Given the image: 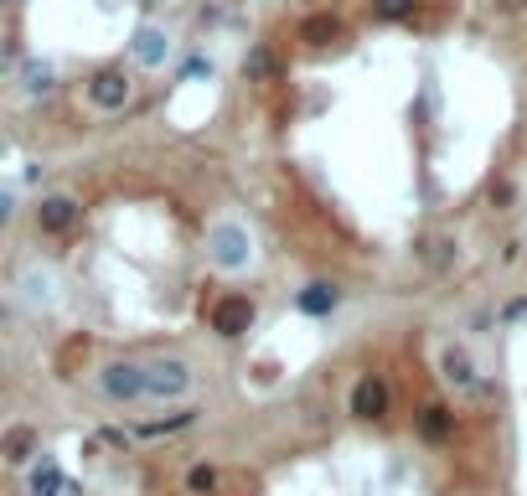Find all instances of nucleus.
<instances>
[{"label":"nucleus","instance_id":"5","mask_svg":"<svg viewBox=\"0 0 527 496\" xmlns=\"http://www.w3.org/2000/svg\"><path fill=\"white\" fill-rule=\"evenodd\" d=\"M99 393L119 409H130V403H145V362L135 357H114L99 367Z\"/></svg>","mask_w":527,"mask_h":496},{"label":"nucleus","instance_id":"14","mask_svg":"<svg viewBox=\"0 0 527 496\" xmlns=\"http://www.w3.org/2000/svg\"><path fill=\"white\" fill-rule=\"evenodd\" d=\"M31 496H83V486L73 476H62L57 460H42L37 471H31Z\"/></svg>","mask_w":527,"mask_h":496},{"label":"nucleus","instance_id":"2","mask_svg":"<svg viewBox=\"0 0 527 496\" xmlns=\"http://www.w3.org/2000/svg\"><path fill=\"white\" fill-rule=\"evenodd\" d=\"M197 383V372L186 357H150L145 362V403H176Z\"/></svg>","mask_w":527,"mask_h":496},{"label":"nucleus","instance_id":"9","mask_svg":"<svg viewBox=\"0 0 527 496\" xmlns=\"http://www.w3.org/2000/svg\"><path fill=\"white\" fill-rule=\"evenodd\" d=\"M440 378H445L455 393H476V388H481V372H476L471 347H460V341H445V347H440Z\"/></svg>","mask_w":527,"mask_h":496},{"label":"nucleus","instance_id":"25","mask_svg":"<svg viewBox=\"0 0 527 496\" xmlns=\"http://www.w3.org/2000/svg\"><path fill=\"white\" fill-rule=\"evenodd\" d=\"M145 6H161V0H145Z\"/></svg>","mask_w":527,"mask_h":496},{"label":"nucleus","instance_id":"13","mask_svg":"<svg viewBox=\"0 0 527 496\" xmlns=\"http://www.w3.org/2000/svg\"><path fill=\"white\" fill-rule=\"evenodd\" d=\"M341 31H347V21H341L336 11H316V16H305V21L295 26V37H300L305 47H331Z\"/></svg>","mask_w":527,"mask_h":496},{"label":"nucleus","instance_id":"22","mask_svg":"<svg viewBox=\"0 0 527 496\" xmlns=\"http://www.w3.org/2000/svg\"><path fill=\"white\" fill-rule=\"evenodd\" d=\"M496 16H527V0H491Z\"/></svg>","mask_w":527,"mask_h":496},{"label":"nucleus","instance_id":"12","mask_svg":"<svg viewBox=\"0 0 527 496\" xmlns=\"http://www.w3.org/2000/svg\"><path fill=\"white\" fill-rule=\"evenodd\" d=\"M336 305H341V290L331 285V279H310V285L295 295V310H300V316H310V321H326Z\"/></svg>","mask_w":527,"mask_h":496},{"label":"nucleus","instance_id":"10","mask_svg":"<svg viewBox=\"0 0 527 496\" xmlns=\"http://www.w3.org/2000/svg\"><path fill=\"white\" fill-rule=\"evenodd\" d=\"M414 429H419L424 445H450L455 440V409L450 403H424L414 414Z\"/></svg>","mask_w":527,"mask_h":496},{"label":"nucleus","instance_id":"4","mask_svg":"<svg viewBox=\"0 0 527 496\" xmlns=\"http://www.w3.org/2000/svg\"><path fill=\"white\" fill-rule=\"evenodd\" d=\"M254 321H259V305H254V295H243V290H228V295H217L207 305V326L223 336V341L248 336V331H254Z\"/></svg>","mask_w":527,"mask_h":496},{"label":"nucleus","instance_id":"24","mask_svg":"<svg viewBox=\"0 0 527 496\" xmlns=\"http://www.w3.org/2000/svg\"><path fill=\"white\" fill-rule=\"evenodd\" d=\"M507 321H517V316H527V300H507V310H502Z\"/></svg>","mask_w":527,"mask_h":496},{"label":"nucleus","instance_id":"6","mask_svg":"<svg viewBox=\"0 0 527 496\" xmlns=\"http://www.w3.org/2000/svg\"><path fill=\"white\" fill-rule=\"evenodd\" d=\"M31 217H37V233L42 238H68L83 223V202L73 192H42L37 207H31Z\"/></svg>","mask_w":527,"mask_h":496},{"label":"nucleus","instance_id":"21","mask_svg":"<svg viewBox=\"0 0 527 496\" xmlns=\"http://www.w3.org/2000/svg\"><path fill=\"white\" fill-rule=\"evenodd\" d=\"M21 68V42L16 37H0V78Z\"/></svg>","mask_w":527,"mask_h":496},{"label":"nucleus","instance_id":"16","mask_svg":"<svg viewBox=\"0 0 527 496\" xmlns=\"http://www.w3.org/2000/svg\"><path fill=\"white\" fill-rule=\"evenodd\" d=\"M186 496H217L223 491V471H217V465H207V460H197L192 471H186Z\"/></svg>","mask_w":527,"mask_h":496},{"label":"nucleus","instance_id":"1","mask_svg":"<svg viewBox=\"0 0 527 496\" xmlns=\"http://www.w3.org/2000/svg\"><path fill=\"white\" fill-rule=\"evenodd\" d=\"M207 259L228 274L248 269L254 264V233H248L238 217H217V223H207Z\"/></svg>","mask_w":527,"mask_h":496},{"label":"nucleus","instance_id":"7","mask_svg":"<svg viewBox=\"0 0 527 496\" xmlns=\"http://www.w3.org/2000/svg\"><path fill=\"white\" fill-rule=\"evenodd\" d=\"M347 414L362 419V424H383L393 414V388L383 372H362V378L352 383V398H347Z\"/></svg>","mask_w":527,"mask_h":496},{"label":"nucleus","instance_id":"19","mask_svg":"<svg viewBox=\"0 0 527 496\" xmlns=\"http://www.w3.org/2000/svg\"><path fill=\"white\" fill-rule=\"evenodd\" d=\"M372 21H409L419 11V0H367Z\"/></svg>","mask_w":527,"mask_h":496},{"label":"nucleus","instance_id":"3","mask_svg":"<svg viewBox=\"0 0 527 496\" xmlns=\"http://www.w3.org/2000/svg\"><path fill=\"white\" fill-rule=\"evenodd\" d=\"M83 93H88V104L99 109V114H124V109L135 104V73L124 68V62H114V68L93 73Z\"/></svg>","mask_w":527,"mask_h":496},{"label":"nucleus","instance_id":"17","mask_svg":"<svg viewBox=\"0 0 527 496\" xmlns=\"http://www.w3.org/2000/svg\"><path fill=\"white\" fill-rule=\"evenodd\" d=\"M21 290H26L31 305H52V300H57V279H52L47 269H26V274H21Z\"/></svg>","mask_w":527,"mask_h":496},{"label":"nucleus","instance_id":"20","mask_svg":"<svg viewBox=\"0 0 527 496\" xmlns=\"http://www.w3.org/2000/svg\"><path fill=\"white\" fill-rule=\"evenodd\" d=\"M243 73H248V78H274V73H279V68H274V52H269V47L259 42L254 52L243 57Z\"/></svg>","mask_w":527,"mask_h":496},{"label":"nucleus","instance_id":"23","mask_svg":"<svg viewBox=\"0 0 527 496\" xmlns=\"http://www.w3.org/2000/svg\"><path fill=\"white\" fill-rule=\"evenodd\" d=\"M11 217H16V197H11V192H0V228H6Z\"/></svg>","mask_w":527,"mask_h":496},{"label":"nucleus","instance_id":"18","mask_svg":"<svg viewBox=\"0 0 527 496\" xmlns=\"http://www.w3.org/2000/svg\"><path fill=\"white\" fill-rule=\"evenodd\" d=\"M31 445H37V434H31L26 424H16V429H6V440H0V455H6L11 465H26L31 460Z\"/></svg>","mask_w":527,"mask_h":496},{"label":"nucleus","instance_id":"15","mask_svg":"<svg viewBox=\"0 0 527 496\" xmlns=\"http://www.w3.org/2000/svg\"><path fill=\"white\" fill-rule=\"evenodd\" d=\"M197 419H202V409H192V403H186V409H176V414H166V419H150V424H140L135 434H140V440H166V434L192 429Z\"/></svg>","mask_w":527,"mask_h":496},{"label":"nucleus","instance_id":"8","mask_svg":"<svg viewBox=\"0 0 527 496\" xmlns=\"http://www.w3.org/2000/svg\"><path fill=\"white\" fill-rule=\"evenodd\" d=\"M130 57H135V68L161 73L166 62L176 57V37H171L161 21H140V26L130 31Z\"/></svg>","mask_w":527,"mask_h":496},{"label":"nucleus","instance_id":"11","mask_svg":"<svg viewBox=\"0 0 527 496\" xmlns=\"http://www.w3.org/2000/svg\"><path fill=\"white\" fill-rule=\"evenodd\" d=\"M16 73H21V93H26L31 104H37V99H52V93H57V68H52L47 57H21Z\"/></svg>","mask_w":527,"mask_h":496}]
</instances>
